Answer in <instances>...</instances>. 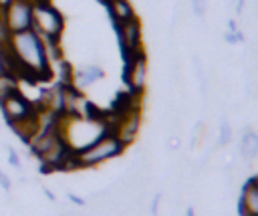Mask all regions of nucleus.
Listing matches in <instances>:
<instances>
[{
    "label": "nucleus",
    "instance_id": "f257e3e1",
    "mask_svg": "<svg viewBox=\"0 0 258 216\" xmlns=\"http://www.w3.org/2000/svg\"><path fill=\"white\" fill-rule=\"evenodd\" d=\"M6 46L14 61L18 81L20 79H28V81L50 79L52 71H50L48 55H46V44L32 28L8 34Z\"/></svg>",
    "mask_w": 258,
    "mask_h": 216
},
{
    "label": "nucleus",
    "instance_id": "f03ea898",
    "mask_svg": "<svg viewBox=\"0 0 258 216\" xmlns=\"http://www.w3.org/2000/svg\"><path fill=\"white\" fill-rule=\"evenodd\" d=\"M125 149L127 147L113 133H103L91 145L75 151L73 166H75V170H79V168H83V170L85 168H97V166H101V164H105V161L121 155Z\"/></svg>",
    "mask_w": 258,
    "mask_h": 216
},
{
    "label": "nucleus",
    "instance_id": "7ed1b4c3",
    "mask_svg": "<svg viewBox=\"0 0 258 216\" xmlns=\"http://www.w3.org/2000/svg\"><path fill=\"white\" fill-rule=\"evenodd\" d=\"M30 28L44 40L54 42L62 38L64 32V16L50 0H38L32 4V24Z\"/></svg>",
    "mask_w": 258,
    "mask_h": 216
},
{
    "label": "nucleus",
    "instance_id": "20e7f679",
    "mask_svg": "<svg viewBox=\"0 0 258 216\" xmlns=\"http://www.w3.org/2000/svg\"><path fill=\"white\" fill-rule=\"evenodd\" d=\"M2 18L8 34L28 30L32 24V2L30 0H4Z\"/></svg>",
    "mask_w": 258,
    "mask_h": 216
},
{
    "label": "nucleus",
    "instance_id": "39448f33",
    "mask_svg": "<svg viewBox=\"0 0 258 216\" xmlns=\"http://www.w3.org/2000/svg\"><path fill=\"white\" fill-rule=\"evenodd\" d=\"M115 32H117V40H119V48L123 52V59L143 50V24L139 20V16H133L125 22L113 24Z\"/></svg>",
    "mask_w": 258,
    "mask_h": 216
},
{
    "label": "nucleus",
    "instance_id": "423d86ee",
    "mask_svg": "<svg viewBox=\"0 0 258 216\" xmlns=\"http://www.w3.org/2000/svg\"><path fill=\"white\" fill-rule=\"evenodd\" d=\"M125 61V69H123V79L125 85L131 93L135 95H143L145 93V83H147V55L145 48L123 59Z\"/></svg>",
    "mask_w": 258,
    "mask_h": 216
},
{
    "label": "nucleus",
    "instance_id": "0eeeda50",
    "mask_svg": "<svg viewBox=\"0 0 258 216\" xmlns=\"http://www.w3.org/2000/svg\"><path fill=\"white\" fill-rule=\"evenodd\" d=\"M0 111H2V117L6 119L8 125L24 119L26 115H30L34 111V105L28 97L22 95V91H14L12 95H8L4 101H0Z\"/></svg>",
    "mask_w": 258,
    "mask_h": 216
},
{
    "label": "nucleus",
    "instance_id": "6e6552de",
    "mask_svg": "<svg viewBox=\"0 0 258 216\" xmlns=\"http://www.w3.org/2000/svg\"><path fill=\"white\" fill-rule=\"evenodd\" d=\"M240 216H258V178L252 176L242 186L240 202H238Z\"/></svg>",
    "mask_w": 258,
    "mask_h": 216
},
{
    "label": "nucleus",
    "instance_id": "1a4fd4ad",
    "mask_svg": "<svg viewBox=\"0 0 258 216\" xmlns=\"http://www.w3.org/2000/svg\"><path fill=\"white\" fill-rule=\"evenodd\" d=\"M103 77H105V71L99 65H87V67L75 69V73H73V85L77 89H85V87H91L93 83L101 81Z\"/></svg>",
    "mask_w": 258,
    "mask_h": 216
},
{
    "label": "nucleus",
    "instance_id": "9d476101",
    "mask_svg": "<svg viewBox=\"0 0 258 216\" xmlns=\"http://www.w3.org/2000/svg\"><path fill=\"white\" fill-rule=\"evenodd\" d=\"M107 10H109V16L113 20V24H119V22H125L133 16H137L131 0H107L105 2Z\"/></svg>",
    "mask_w": 258,
    "mask_h": 216
},
{
    "label": "nucleus",
    "instance_id": "9b49d317",
    "mask_svg": "<svg viewBox=\"0 0 258 216\" xmlns=\"http://www.w3.org/2000/svg\"><path fill=\"white\" fill-rule=\"evenodd\" d=\"M238 149H240V155L246 159V161H252L256 155H258V135L252 127H246L244 133L240 135V143H238Z\"/></svg>",
    "mask_w": 258,
    "mask_h": 216
},
{
    "label": "nucleus",
    "instance_id": "f8f14e48",
    "mask_svg": "<svg viewBox=\"0 0 258 216\" xmlns=\"http://www.w3.org/2000/svg\"><path fill=\"white\" fill-rule=\"evenodd\" d=\"M4 75H14L16 77V67H14V61L8 52L6 40H0V77H4Z\"/></svg>",
    "mask_w": 258,
    "mask_h": 216
},
{
    "label": "nucleus",
    "instance_id": "ddd939ff",
    "mask_svg": "<svg viewBox=\"0 0 258 216\" xmlns=\"http://www.w3.org/2000/svg\"><path fill=\"white\" fill-rule=\"evenodd\" d=\"M18 79L14 77V75H4V77H0V101H4L8 95H12L14 91H18L20 87H18Z\"/></svg>",
    "mask_w": 258,
    "mask_h": 216
},
{
    "label": "nucleus",
    "instance_id": "4468645a",
    "mask_svg": "<svg viewBox=\"0 0 258 216\" xmlns=\"http://www.w3.org/2000/svg\"><path fill=\"white\" fill-rule=\"evenodd\" d=\"M230 139H232V127H230V123L224 119L222 123H220V135H218V147H222V145H226V143H230Z\"/></svg>",
    "mask_w": 258,
    "mask_h": 216
},
{
    "label": "nucleus",
    "instance_id": "2eb2a0df",
    "mask_svg": "<svg viewBox=\"0 0 258 216\" xmlns=\"http://www.w3.org/2000/svg\"><path fill=\"white\" fill-rule=\"evenodd\" d=\"M204 137H206V125H204V121H202V123H198V125L194 127L191 147H200V145H202V141H204Z\"/></svg>",
    "mask_w": 258,
    "mask_h": 216
},
{
    "label": "nucleus",
    "instance_id": "dca6fc26",
    "mask_svg": "<svg viewBox=\"0 0 258 216\" xmlns=\"http://www.w3.org/2000/svg\"><path fill=\"white\" fill-rule=\"evenodd\" d=\"M191 8H194L196 16H200V18H204V16H206V10H208L206 0H191Z\"/></svg>",
    "mask_w": 258,
    "mask_h": 216
},
{
    "label": "nucleus",
    "instance_id": "f3484780",
    "mask_svg": "<svg viewBox=\"0 0 258 216\" xmlns=\"http://www.w3.org/2000/svg\"><path fill=\"white\" fill-rule=\"evenodd\" d=\"M8 164H10L12 168H20V157H18V151H16V149H12V147H8Z\"/></svg>",
    "mask_w": 258,
    "mask_h": 216
},
{
    "label": "nucleus",
    "instance_id": "a211bd4d",
    "mask_svg": "<svg viewBox=\"0 0 258 216\" xmlns=\"http://www.w3.org/2000/svg\"><path fill=\"white\" fill-rule=\"evenodd\" d=\"M0 188L4 190V192H10V188H12V182H10V178L0 170Z\"/></svg>",
    "mask_w": 258,
    "mask_h": 216
},
{
    "label": "nucleus",
    "instance_id": "6ab92c4d",
    "mask_svg": "<svg viewBox=\"0 0 258 216\" xmlns=\"http://www.w3.org/2000/svg\"><path fill=\"white\" fill-rule=\"evenodd\" d=\"M8 38V30L4 26V18H2V4H0V40H6Z\"/></svg>",
    "mask_w": 258,
    "mask_h": 216
},
{
    "label": "nucleus",
    "instance_id": "aec40b11",
    "mask_svg": "<svg viewBox=\"0 0 258 216\" xmlns=\"http://www.w3.org/2000/svg\"><path fill=\"white\" fill-rule=\"evenodd\" d=\"M159 200H161V194H155V196H153V202H151V214H153V216L157 214V208H159Z\"/></svg>",
    "mask_w": 258,
    "mask_h": 216
},
{
    "label": "nucleus",
    "instance_id": "412c9836",
    "mask_svg": "<svg viewBox=\"0 0 258 216\" xmlns=\"http://www.w3.org/2000/svg\"><path fill=\"white\" fill-rule=\"evenodd\" d=\"M67 198H69L73 204H77V206H85V200L79 198V196H75V194H67Z\"/></svg>",
    "mask_w": 258,
    "mask_h": 216
},
{
    "label": "nucleus",
    "instance_id": "4be33fe9",
    "mask_svg": "<svg viewBox=\"0 0 258 216\" xmlns=\"http://www.w3.org/2000/svg\"><path fill=\"white\" fill-rule=\"evenodd\" d=\"M44 196H46V198H48V200H54V194H52V192H50V190H44Z\"/></svg>",
    "mask_w": 258,
    "mask_h": 216
},
{
    "label": "nucleus",
    "instance_id": "5701e85b",
    "mask_svg": "<svg viewBox=\"0 0 258 216\" xmlns=\"http://www.w3.org/2000/svg\"><path fill=\"white\" fill-rule=\"evenodd\" d=\"M185 216H196V212H194V208H191V206L185 210Z\"/></svg>",
    "mask_w": 258,
    "mask_h": 216
}]
</instances>
